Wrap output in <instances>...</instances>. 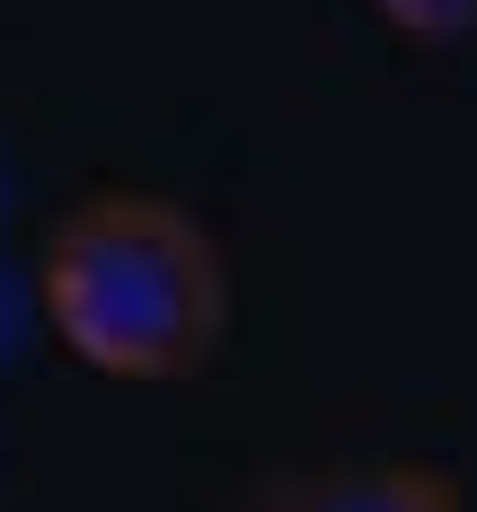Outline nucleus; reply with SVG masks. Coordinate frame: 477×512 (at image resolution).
<instances>
[{"mask_svg": "<svg viewBox=\"0 0 477 512\" xmlns=\"http://www.w3.org/2000/svg\"><path fill=\"white\" fill-rule=\"evenodd\" d=\"M230 512H469V495L416 460H318L239 486Z\"/></svg>", "mask_w": 477, "mask_h": 512, "instance_id": "nucleus-2", "label": "nucleus"}, {"mask_svg": "<svg viewBox=\"0 0 477 512\" xmlns=\"http://www.w3.org/2000/svg\"><path fill=\"white\" fill-rule=\"evenodd\" d=\"M36 318L98 380H195L230 336V265L212 230L168 195H89L36 248Z\"/></svg>", "mask_w": 477, "mask_h": 512, "instance_id": "nucleus-1", "label": "nucleus"}, {"mask_svg": "<svg viewBox=\"0 0 477 512\" xmlns=\"http://www.w3.org/2000/svg\"><path fill=\"white\" fill-rule=\"evenodd\" d=\"M0 204H9V168H0Z\"/></svg>", "mask_w": 477, "mask_h": 512, "instance_id": "nucleus-5", "label": "nucleus"}, {"mask_svg": "<svg viewBox=\"0 0 477 512\" xmlns=\"http://www.w3.org/2000/svg\"><path fill=\"white\" fill-rule=\"evenodd\" d=\"M398 36L416 45H451V36H477V0H371Z\"/></svg>", "mask_w": 477, "mask_h": 512, "instance_id": "nucleus-3", "label": "nucleus"}, {"mask_svg": "<svg viewBox=\"0 0 477 512\" xmlns=\"http://www.w3.org/2000/svg\"><path fill=\"white\" fill-rule=\"evenodd\" d=\"M9 301H18V292L0 283V345H18V309H9Z\"/></svg>", "mask_w": 477, "mask_h": 512, "instance_id": "nucleus-4", "label": "nucleus"}]
</instances>
